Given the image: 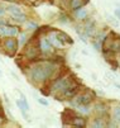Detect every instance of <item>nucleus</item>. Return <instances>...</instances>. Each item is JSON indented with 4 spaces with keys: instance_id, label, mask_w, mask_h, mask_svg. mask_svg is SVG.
<instances>
[{
    "instance_id": "obj_1",
    "label": "nucleus",
    "mask_w": 120,
    "mask_h": 128,
    "mask_svg": "<svg viewBox=\"0 0 120 128\" xmlns=\"http://www.w3.org/2000/svg\"><path fill=\"white\" fill-rule=\"evenodd\" d=\"M77 84L71 78H58V79H55L52 86H51V93H60V94H62L67 89L73 88Z\"/></svg>"
},
{
    "instance_id": "obj_2",
    "label": "nucleus",
    "mask_w": 120,
    "mask_h": 128,
    "mask_svg": "<svg viewBox=\"0 0 120 128\" xmlns=\"http://www.w3.org/2000/svg\"><path fill=\"white\" fill-rule=\"evenodd\" d=\"M95 99V94L94 91L91 90H86L83 93L78 94V95H75L72 98V102H71V105H73L75 108H77V105L80 104H91V102Z\"/></svg>"
},
{
    "instance_id": "obj_3",
    "label": "nucleus",
    "mask_w": 120,
    "mask_h": 128,
    "mask_svg": "<svg viewBox=\"0 0 120 128\" xmlns=\"http://www.w3.org/2000/svg\"><path fill=\"white\" fill-rule=\"evenodd\" d=\"M30 79L36 82H43L46 80H48L47 74H46V70L43 67V64L36 65L30 68Z\"/></svg>"
},
{
    "instance_id": "obj_4",
    "label": "nucleus",
    "mask_w": 120,
    "mask_h": 128,
    "mask_svg": "<svg viewBox=\"0 0 120 128\" xmlns=\"http://www.w3.org/2000/svg\"><path fill=\"white\" fill-rule=\"evenodd\" d=\"M4 48L6 50V52L9 54H14L16 52V48H18V41H16L14 37H9L4 42Z\"/></svg>"
},
{
    "instance_id": "obj_5",
    "label": "nucleus",
    "mask_w": 120,
    "mask_h": 128,
    "mask_svg": "<svg viewBox=\"0 0 120 128\" xmlns=\"http://www.w3.org/2000/svg\"><path fill=\"white\" fill-rule=\"evenodd\" d=\"M47 40H48V42L51 43V46H52V47H56V48H62L63 47L62 42L57 37V32H51L47 36Z\"/></svg>"
},
{
    "instance_id": "obj_6",
    "label": "nucleus",
    "mask_w": 120,
    "mask_h": 128,
    "mask_svg": "<svg viewBox=\"0 0 120 128\" xmlns=\"http://www.w3.org/2000/svg\"><path fill=\"white\" fill-rule=\"evenodd\" d=\"M52 48H53V47L51 46V43L48 42L47 37H41V40H39V50H41V52H43V53H49Z\"/></svg>"
},
{
    "instance_id": "obj_7",
    "label": "nucleus",
    "mask_w": 120,
    "mask_h": 128,
    "mask_svg": "<svg viewBox=\"0 0 120 128\" xmlns=\"http://www.w3.org/2000/svg\"><path fill=\"white\" fill-rule=\"evenodd\" d=\"M57 37L62 42V44H73V41L70 38V36H67L64 32H57Z\"/></svg>"
},
{
    "instance_id": "obj_8",
    "label": "nucleus",
    "mask_w": 120,
    "mask_h": 128,
    "mask_svg": "<svg viewBox=\"0 0 120 128\" xmlns=\"http://www.w3.org/2000/svg\"><path fill=\"white\" fill-rule=\"evenodd\" d=\"M73 12H75V16L77 18L78 20H85V19H87V16H89V12L83 6L77 9V10H73Z\"/></svg>"
},
{
    "instance_id": "obj_9",
    "label": "nucleus",
    "mask_w": 120,
    "mask_h": 128,
    "mask_svg": "<svg viewBox=\"0 0 120 128\" xmlns=\"http://www.w3.org/2000/svg\"><path fill=\"white\" fill-rule=\"evenodd\" d=\"M19 34V29L18 27H11V26H6L5 28V33L4 36H6V37H16V36Z\"/></svg>"
},
{
    "instance_id": "obj_10",
    "label": "nucleus",
    "mask_w": 120,
    "mask_h": 128,
    "mask_svg": "<svg viewBox=\"0 0 120 128\" xmlns=\"http://www.w3.org/2000/svg\"><path fill=\"white\" fill-rule=\"evenodd\" d=\"M87 3H89V0H71L70 8H71V10H77V9L82 8L85 4H87Z\"/></svg>"
},
{
    "instance_id": "obj_11",
    "label": "nucleus",
    "mask_w": 120,
    "mask_h": 128,
    "mask_svg": "<svg viewBox=\"0 0 120 128\" xmlns=\"http://www.w3.org/2000/svg\"><path fill=\"white\" fill-rule=\"evenodd\" d=\"M71 126L73 127H86V119L82 117H73L71 118Z\"/></svg>"
},
{
    "instance_id": "obj_12",
    "label": "nucleus",
    "mask_w": 120,
    "mask_h": 128,
    "mask_svg": "<svg viewBox=\"0 0 120 128\" xmlns=\"http://www.w3.org/2000/svg\"><path fill=\"white\" fill-rule=\"evenodd\" d=\"M25 56H27L28 58H30V60L37 58V57H38V50H37V47H29V48H27Z\"/></svg>"
},
{
    "instance_id": "obj_13",
    "label": "nucleus",
    "mask_w": 120,
    "mask_h": 128,
    "mask_svg": "<svg viewBox=\"0 0 120 128\" xmlns=\"http://www.w3.org/2000/svg\"><path fill=\"white\" fill-rule=\"evenodd\" d=\"M6 12L10 13V15H14V14H18V13H22V9L19 5L16 4H10L8 8H6Z\"/></svg>"
},
{
    "instance_id": "obj_14",
    "label": "nucleus",
    "mask_w": 120,
    "mask_h": 128,
    "mask_svg": "<svg viewBox=\"0 0 120 128\" xmlns=\"http://www.w3.org/2000/svg\"><path fill=\"white\" fill-rule=\"evenodd\" d=\"M11 18H13L15 22H18V23H25V22H27V15H25L24 13L14 14V15H11Z\"/></svg>"
},
{
    "instance_id": "obj_15",
    "label": "nucleus",
    "mask_w": 120,
    "mask_h": 128,
    "mask_svg": "<svg viewBox=\"0 0 120 128\" xmlns=\"http://www.w3.org/2000/svg\"><path fill=\"white\" fill-rule=\"evenodd\" d=\"M109 50L111 52H119L120 51V40H113L111 44L109 46Z\"/></svg>"
},
{
    "instance_id": "obj_16",
    "label": "nucleus",
    "mask_w": 120,
    "mask_h": 128,
    "mask_svg": "<svg viewBox=\"0 0 120 128\" xmlns=\"http://www.w3.org/2000/svg\"><path fill=\"white\" fill-rule=\"evenodd\" d=\"M77 109H78V112L82 113V114H89L91 112L90 104H80V105H77Z\"/></svg>"
},
{
    "instance_id": "obj_17",
    "label": "nucleus",
    "mask_w": 120,
    "mask_h": 128,
    "mask_svg": "<svg viewBox=\"0 0 120 128\" xmlns=\"http://www.w3.org/2000/svg\"><path fill=\"white\" fill-rule=\"evenodd\" d=\"M113 118L115 122L120 120V104H118L116 106L113 108Z\"/></svg>"
},
{
    "instance_id": "obj_18",
    "label": "nucleus",
    "mask_w": 120,
    "mask_h": 128,
    "mask_svg": "<svg viewBox=\"0 0 120 128\" xmlns=\"http://www.w3.org/2000/svg\"><path fill=\"white\" fill-rule=\"evenodd\" d=\"M96 112L99 113V116L100 117H102V116H105L106 114V108H105V105H102L101 103H99V104H96Z\"/></svg>"
},
{
    "instance_id": "obj_19",
    "label": "nucleus",
    "mask_w": 120,
    "mask_h": 128,
    "mask_svg": "<svg viewBox=\"0 0 120 128\" xmlns=\"http://www.w3.org/2000/svg\"><path fill=\"white\" fill-rule=\"evenodd\" d=\"M92 127H97V128H102V127H106V124L104 123V119L101 117H97L94 122H92Z\"/></svg>"
},
{
    "instance_id": "obj_20",
    "label": "nucleus",
    "mask_w": 120,
    "mask_h": 128,
    "mask_svg": "<svg viewBox=\"0 0 120 128\" xmlns=\"http://www.w3.org/2000/svg\"><path fill=\"white\" fill-rule=\"evenodd\" d=\"M20 102H22V104L24 106V110L28 113L29 112V104H28V100H27V98H25V95L23 93H20Z\"/></svg>"
},
{
    "instance_id": "obj_21",
    "label": "nucleus",
    "mask_w": 120,
    "mask_h": 128,
    "mask_svg": "<svg viewBox=\"0 0 120 128\" xmlns=\"http://www.w3.org/2000/svg\"><path fill=\"white\" fill-rule=\"evenodd\" d=\"M106 19H108V22L110 23V24H113L114 27H119V22H118V19L115 16H113L111 14H106Z\"/></svg>"
},
{
    "instance_id": "obj_22",
    "label": "nucleus",
    "mask_w": 120,
    "mask_h": 128,
    "mask_svg": "<svg viewBox=\"0 0 120 128\" xmlns=\"http://www.w3.org/2000/svg\"><path fill=\"white\" fill-rule=\"evenodd\" d=\"M25 27L28 30H37L38 29V24L36 22H25Z\"/></svg>"
},
{
    "instance_id": "obj_23",
    "label": "nucleus",
    "mask_w": 120,
    "mask_h": 128,
    "mask_svg": "<svg viewBox=\"0 0 120 128\" xmlns=\"http://www.w3.org/2000/svg\"><path fill=\"white\" fill-rule=\"evenodd\" d=\"M18 36H19V40H18V44H22V46H23V44H24V43L27 42V33H24V32H23V33H19Z\"/></svg>"
},
{
    "instance_id": "obj_24",
    "label": "nucleus",
    "mask_w": 120,
    "mask_h": 128,
    "mask_svg": "<svg viewBox=\"0 0 120 128\" xmlns=\"http://www.w3.org/2000/svg\"><path fill=\"white\" fill-rule=\"evenodd\" d=\"M37 102H38L41 105H44V106H48V105H49L48 100H46V99H43V98H37Z\"/></svg>"
},
{
    "instance_id": "obj_25",
    "label": "nucleus",
    "mask_w": 120,
    "mask_h": 128,
    "mask_svg": "<svg viewBox=\"0 0 120 128\" xmlns=\"http://www.w3.org/2000/svg\"><path fill=\"white\" fill-rule=\"evenodd\" d=\"M60 22L61 23H70V19H67V15H61Z\"/></svg>"
},
{
    "instance_id": "obj_26",
    "label": "nucleus",
    "mask_w": 120,
    "mask_h": 128,
    "mask_svg": "<svg viewBox=\"0 0 120 128\" xmlns=\"http://www.w3.org/2000/svg\"><path fill=\"white\" fill-rule=\"evenodd\" d=\"M114 14H115V16L118 18V19H120V6L116 8V9L114 10Z\"/></svg>"
},
{
    "instance_id": "obj_27",
    "label": "nucleus",
    "mask_w": 120,
    "mask_h": 128,
    "mask_svg": "<svg viewBox=\"0 0 120 128\" xmlns=\"http://www.w3.org/2000/svg\"><path fill=\"white\" fill-rule=\"evenodd\" d=\"M5 12H6L5 9H3V8H0V16H1V15H4V14H5Z\"/></svg>"
},
{
    "instance_id": "obj_28",
    "label": "nucleus",
    "mask_w": 120,
    "mask_h": 128,
    "mask_svg": "<svg viewBox=\"0 0 120 128\" xmlns=\"http://www.w3.org/2000/svg\"><path fill=\"white\" fill-rule=\"evenodd\" d=\"M115 86H116L118 89H120V84H115Z\"/></svg>"
},
{
    "instance_id": "obj_29",
    "label": "nucleus",
    "mask_w": 120,
    "mask_h": 128,
    "mask_svg": "<svg viewBox=\"0 0 120 128\" xmlns=\"http://www.w3.org/2000/svg\"><path fill=\"white\" fill-rule=\"evenodd\" d=\"M0 76H3V71H1V68H0Z\"/></svg>"
},
{
    "instance_id": "obj_30",
    "label": "nucleus",
    "mask_w": 120,
    "mask_h": 128,
    "mask_svg": "<svg viewBox=\"0 0 120 128\" xmlns=\"http://www.w3.org/2000/svg\"><path fill=\"white\" fill-rule=\"evenodd\" d=\"M9 2H16V0H9Z\"/></svg>"
},
{
    "instance_id": "obj_31",
    "label": "nucleus",
    "mask_w": 120,
    "mask_h": 128,
    "mask_svg": "<svg viewBox=\"0 0 120 128\" xmlns=\"http://www.w3.org/2000/svg\"><path fill=\"white\" fill-rule=\"evenodd\" d=\"M119 122H120V120H119ZM118 127H120V123H119V124H118Z\"/></svg>"
}]
</instances>
